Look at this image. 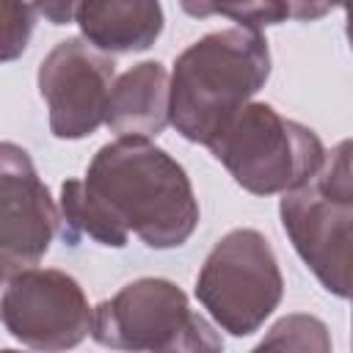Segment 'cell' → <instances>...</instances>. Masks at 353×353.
I'll return each mask as SVG.
<instances>
[{"instance_id":"cell-1","label":"cell","mask_w":353,"mask_h":353,"mask_svg":"<svg viewBox=\"0 0 353 353\" xmlns=\"http://www.w3.org/2000/svg\"><path fill=\"white\" fill-rule=\"evenodd\" d=\"M83 182L146 248H179L199 229L201 210L188 171L152 138L116 135L94 152Z\"/></svg>"},{"instance_id":"cell-2","label":"cell","mask_w":353,"mask_h":353,"mask_svg":"<svg viewBox=\"0 0 353 353\" xmlns=\"http://www.w3.org/2000/svg\"><path fill=\"white\" fill-rule=\"evenodd\" d=\"M270 47L262 30L223 28L188 44L168 74V124L190 143L207 141L265 88Z\"/></svg>"},{"instance_id":"cell-3","label":"cell","mask_w":353,"mask_h":353,"mask_svg":"<svg viewBox=\"0 0 353 353\" xmlns=\"http://www.w3.org/2000/svg\"><path fill=\"white\" fill-rule=\"evenodd\" d=\"M279 218L295 254L314 273L325 292L350 295L353 243V171L350 141L325 152L320 168L279 199Z\"/></svg>"},{"instance_id":"cell-4","label":"cell","mask_w":353,"mask_h":353,"mask_svg":"<svg viewBox=\"0 0 353 353\" xmlns=\"http://www.w3.org/2000/svg\"><path fill=\"white\" fill-rule=\"evenodd\" d=\"M207 149L254 196H281L309 179L325 157V146L312 127L254 99L226 119Z\"/></svg>"},{"instance_id":"cell-5","label":"cell","mask_w":353,"mask_h":353,"mask_svg":"<svg viewBox=\"0 0 353 353\" xmlns=\"http://www.w3.org/2000/svg\"><path fill=\"white\" fill-rule=\"evenodd\" d=\"M91 336L113 350H223L215 325L201 317L171 279L143 276L94 306Z\"/></svg>"},{"instance_id":"cell-6","label":"cell","mask_w":353,"mask_h":353,"mask_svg":"<svg viewBox=\"0 0 353 353\" xmlns=\"http://www.w3.org/2000/svg\"><path fill=\"white\" fill-rule=\"evenodd\" d=\"M193 292L221 331L256 334L284 298V276L270 240L251 226L226 232L199 268Z\"/></svg>"},{"instance_id":"cell-7","label":"cell","mask_w":353,"mask_h":353,"mask_svg":"<svg viewBox=\"0 0 353 353\" xmlns=\"http://www.w3.org/2000/svg\"><path fill=\"white\" fill-rule=\"evenodd\" d=\"M0 320L25 347L69 350L91 334L94 306L72 273L30 265L11 273L0 301Z\"/></svg>"},{"instance_id":"cell-8","label":"cell","mask_w":353,"mask_h":353,"mask_svg":"<svg viewBox=\"0 0 353 353\" xmlns=\"http://www.w3.org/2000/svg\"><path fill=\"white\" fill-rule=\"evenodd\" d=\"M116 77L113 55L83 36L58 41L39 63L36 85L47 105L50 132L58 141H83L105 124L108 94Z\"/></svg>"},{"instance_id":"cell-9","label":"cell","mask_w":353,"mask_h":353,"mask_svg":"<svg viewBox=\"0 0 353 353\" xmlns=\"http://www.w3.org/2000/svg\"><path fill=\"white\" fill-rule=\"evenodd\" d=\"M58 229V204L33 157L25 146L0 141V262L14 270L39 265Z\"/></svg>"},{"instance_id":"cell-10","label":"cell","mask_w":353,"mask_h":353,"mask_svg":"<svg viewBox=\"0 0 353 353\" xmlns=\"http://www.w3.org/2000/svg\"><path fill=\"white\" fill-rule=\"evenodd\" d=\"M72 25L91 47L108 55H130L160 39L165 14L160 0H77Z\"/></svg>"},{"instance_id":"cell-11","label":"cell","mask_w":353,"mask_h":353,"mask_svg":"<svg viewBox=\"0 0 353 353\" xmlns=\"http://www.w3.org/2000/svg\"><path fill=\"white\" fill-rule=\"evenodd\" d=\"M105 124L135 138H157L168 127V72L160 61H141L113 77Z\"/></svg>"},{"instance_id":"cell-12","label":"cell","mask_w":353,"mask_h":353,"mask_svg":"<svg viewBox=\"0 0 353 353\" xmlns=\"http://www.w3.org/2000/svg\"><path fill=\"white\" fill-rule=\"evenodd\" d=\"M58 218V232L69 245H77L80 237H88L102 248H124L130 243V234L113 221V215L99 204V199L85 188L83 179H66L61 185Z\"/></svg>"},{"instance_id":"cell-13","label":"cell","mask_w":353,"mask_h":353,"mask_svg":"<svg viewBox=\"0 0 353 353\" xmlns=\"http://www.w3.org/2000/svg\"><path fill=\"white\" fill-rule=\"evenodd\" d=\"M179 8L193 19L229 17L240 28H270L287 22L284 0H176Z\"/></svg>"},{"instance_id":"cell-14","label":"cell","mask_w":353,"mask_h":353,"mask_svg":"<svg viewBox=\"0 0 353 353\" xmlns=\"http://www.w3.org/2000/svg\"><path fill=\"white\" fill-rule=\"evenodd\" d=\"M256 347L259 350L262 347H279V350H317V353H328L331 350V336H328V325L320 317L295 312V314H287V317L276 320Z\"/></svg>"},{"instance_id":"cell-15","label":"cell","mask_w":353,"mask_h":353,"mask_svg":"<svg viewBox=\"0 0 353 353\" xmlns=\"http://www.w3.org/2000/svg\"><path fill=\"white\" fill-rule=\"evenodd\" d=\"M36 28V11L28 0H0V63L25 55Z\"/></svg>"},{"instance_id":"cell-16","label":"cell","mask_w":353,"mask_h":353,"mask_svg":"<svg viewBox=\"0 0 353 353\" xmlns=\"http://www.w3.org/2000/svg\"><path fill=\"white\" fill-rule=\"evenodd\" d=\"M36 11V17H41L44 22L61 28V25H72L74 22V6L77 0H28Z\"/></svg>"},{"instance_id":"cell-17","label":"cell","mask_w":353,"mask_h":353,"mask_svg":"<svg viewBox=\"0 0 353 353\" xmlns=\"http://www.w3.org/2000/svg\"><path fill=\"white\" fill-rule=\"evenodd\" d=\"M284 6H287V17L295 22H314L331 11L328 0H284Z\"/></svg>"},{"instance_id":"cell-18","label":"cell","mask_w":353,"mask_h":353,"mask_svg":"<svg viewBox=\"0 0 353 353\" xmlns=\"http://www.w3.org/2000/svg\"><path fill=\"white\" fill-rule=\"evenodd\" d=\"M11 273H14V268H8L6 262H0V301H3V290H6V284L11 279Z\"/></svg>"},{"instance_id":"cell-19","label":"cell","mask_w":353,"mask_h":353,"mask_svg":"<svg viewBox=\"0 0 353 353\" xmlns=\"http://www.w3.org/2000/svg\"><path fill=\"white\" fill-rule=\"evenodd\" d=\"M331 3V8H345L347 6V0H328Z\"/></svg>"}]
</instances>
